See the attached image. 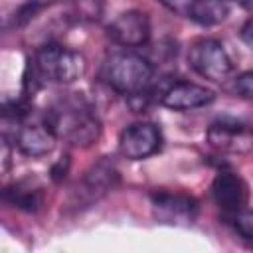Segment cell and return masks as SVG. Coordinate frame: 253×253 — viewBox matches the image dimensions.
Returning <instances> with one entry per match:
<instances>
[{
	"mask_svg": "<svg viewBox=\"0 0 253 253\" xmlns=\"http://www.w3.org/2000/svg\"><path fill=\"white\" fill-rule=\"evenodd\" d=\"M42 121L51 128L57 140L77 148H87L101 136V121L97 111L83 93L59 95L45 109Z\"/></svg>",
	"mask_w": 253,
	"mask_h": 253,
	"instance_id": "1",
	"label": "cell"
},
{
	"mask_svg": "<svg viewBox=\"0 0 253 253\" xmlns=\"http://www.w3.org/2000/svg\"><path fill=\"white\" fill-rule=\"evenodd\" d=\"M32 71V89L34 93L40 85H71L83 77L87 69V61L83 53L69 49L61 43H45L36 53L32 63L28 65Z\"/></svg>",
	"mask_w": 253,
	"mask_h": 253,
	"instance_id": "2",
	"label": "cell"
},
{
	"mask_svg": "<svg viewBox=\"0 0 253 253\" xmlns=\"http://www.w3.org/2000/svg\"><path fill=\"white\" fill-rule=\"evenodd\" d=\"M152 77H154L152 63L144 55L128 49L111 53L101 67L103 83L125 97L140 95L152 89Z\"/></svg>",
	"mask_w": 253,
	"mask_h": 253,
	"instance_id": "3",
	"label": "cell"
},
{
	"mask_svg": "<svg viewBox=\"0 0 253 253\" xmlns=\"http://www.w3.org/2000/svg\"><path fill=\"white\" fill-rule=\"evenodd\" d=\"M117 184H119V168L111 156H103L73 186L67 200V208L75 211L91 208L93 204L103 200Z\"/></svg>",
	"mask_w": 253,
	"mask_h": 253,
	"instance_id": "4",
	"label": "cell"
},
{
	"mask_svg": "<svg viewBox=\"0 0 253 253\" xmlns=\"http://www.w3.org/2000/svg\"><path fill=\"white\" fill-rule=\"evenodd\" d=\"M188 65L204 79L221 83L233 73V61L221 42L213 38H200L188 47Z\"/></svg>",
	"mask_w": 253,
	"mask_h": 253,
	"instance_id": "5",
	"label": "cell"
},
{
	"mask_svg": "<svg viewBox=\"0 0 253 253\" xmlns=\"http://www.w3.org/2000/svg\"><path fill=\"white\" fill-rule=\"evenodd\" d=\"M152 215L158 223L186 227L192 225L200 215V204L194 196L184 192L158 190L150 194Z\"/></svg>",
	"mask_w": 253,
	"mask_h": 253,
	"instance_id": "6",
	"label": "cell"
},
{
	"mask_svg": "<svg viewBox=\"0 0 253 253\" xmlns=\"http://www.w3.org/2000/svg\"><path fill=\"white\" fill-rule=\"evenodd\" d=\"M211 148L229 154H247L253 150V128L235 119H217L206 130Z\"/></svg>",
	"mask_w": 253,
	"mask_h": 253,
	"instance_id": "7",
	"label": "cell"
},
{
	"mask_svg": "<svg viewBox=\"0 0 253 253\" xmlns=\"http://www.w3.org/2000/svg\"><path fill=\"white\" fill-rule=\"evenodd\" d=\"M162 146L160 128L154 123H132L119 138V150L126 160H142L158 152Z\"/></svg>",
	"mask_w": 253,
	"mask_h": 253,
	"instance_id": "8",
	"label": "cell"
},
{
	"mask_svg": "<svg viewBox=\"0 0 253 253\" xmlns=\"http://www.w3.org/2000/svg\"><path fill=\"white\" fill-rule=\"evenodd\" d=\"M107 36L113 43L123 47L146 45L150 40V20L140 10H126L107 26Z\"/></svg>",
	"mask_w": 253,
	"mask_h": 253,
	"instance_id": "9",
	"label": "cell"
},
{
	"mask_svg": "<svg viewBox=\"0 0 253 253\" xmlns=\"http://www.w3.org/2000/svg\"><path fill=\"white\" fill-rule=\"evenodd\" d=\"M211 198L215 206L225 213L231 215L249 202V186L247 182L233 170H219L211 182Z\"/></svg>",
	"mask_w": 253,
	"mask_h": 253,
	"instance_id": "10",
	"label": "cell"
},
{
	"mask_svg": "<svg viewBox=\"0 0 253 253\" xmlns=\"http://www.w3.org/2000/svg\"><path fill=\"white\" fill-rule=\"evenodd\" d=\"M215 93L192 81H174L160 91V103L172 111H192L213 103Z\"/></svg>",
	"mask_w": 253,
	"mask_h": 253,
	"instance_id": "11",
	"label": "cell"
},
{
	"mask_svg": "<svg viewBox=\"0 0 253 253\" xmlns=\"http://www.w3.org/2000/svg\"><path fill=\"white\" fill-rule=\"evenodd\" d=\"M57 136L51 132V128L42 123H20L14 130V144L16 148L30 158H42L49 154L55 148Z\"/></svg>",
	"mask_w": 253,
	"mask_h": 253,
	"instance_id": "12",
	"label": "cell"
},
{
	"mask_svg": "<svg viewBox=\"0 0 253 253\" xmlns=\"http://www.w3.org/2000/svg\"><path fill=\"white\" fill-rule=\"evenodd\" d=\"M2 200H4V204L12 206L20 211L36 213L42 210L45 194H43V186L36 178H22L2 190Z\"/></svg>",
	"mask_w": 253,
	"mask_h": 253,
	"instance_id": "13",
	"label": "cell"
},
{
	"mask_svg": "<svg viewBox=\"0 0 253 253\" xmlns=\"http://www.w3.org/2000/svg\"><path fill=\"white\" fill-rule=\"evenodd\" d=\"M71 14L77 22H97L103 14V0H75Z\"/></svg>",
	"mask_w": 253,
	"mask_h": 253,
	"instance_id": "14",
	"label": "cell"
},
{
	"mask_svg": "<svg viewBox=\"0 0 253 253\" xmlns=\"http://www.w3.org/2000/svg\"><path fill=\"white\" fill-rule=\"evenodd\" d=\"M227 221L231 223V227L235 229L237 235H241L245 241L253 243V210H239L231 215H227Z\"/></svg>",
	"mask_w": 253,
	"mask_h": 253,
	"instance_id": "15",
	"label": "cell"
},
{
	"mask_svg": "<svg viewBox=\"0 0 253 253\" xmlns=\"http://www.w3.org/2000/svg\"><path fill=\"white\" fill-rule=\"evenodd\" d=\"M156 2L162 4L166 10H170L172 14H178L188 20H194L198 4H200V0H156Z\"/></svg>",
	"mask_w": 253,
	"mask_h": 253,
	"instance_id": "16",
	"label": "cell"
},
{
	"mask_svg": "<svg viewBox=\"0 0 253 253\" xmlns=\"http://www.w3.org/2000/svg\"><path fill=\"white\" fill-rule=\"evenodd\" d=\"M233 91H235L239 97H243V99H247V101H253V71L241 73V75L235 79V83H233Z\"/></svg>",
	"mask_w": 253,
	"mask_h": 253,
	"instance_id": "17",
	"label": "cell"
},
{
	"mask_svg": "<svg viewBox=\"0 0 253 253\" xmlns=\"http://www.w3.org/2000/svg\"><path fill=\"white\" fill-rule=\"evenodd\" d=\"M67 170H69V156H61V160L51 168V176H53V180L59 182L61 178H65Z\"/></svg>",
	"mask_w": 253,
	"mask_h": 253,
	"instance_id": "18",
	"label": "cell"
},
{
	"mask_svg": "<svg viewBox=\"0 0 253 253\" xmlns=\"http://www.w3.org/2000/svg\"><path fill=\"white\" fill-rule=\"evenodd\" d=\"M239 36H241V40H243L249 47H253V16H251L249 20H245V24L241 26Z\"/></svg>",
	"mask_w": 253,
	"mask_h": 253,
	"instance_id": "19",
	"label": "cell"
},
{
	"mask_svg": "<svg viewBox=\"0 0 253 253\" xmlns=\"http://www.w3.org/2000/svg\"><path fill=\"white\" fill-rule=\"evenodd\" d=\"M235 4H239L243 10H247L251 16H253V0H233Z\"/></svg>",
	"mask_w": 253,
	"mask_h": 253,
	"instance_id": "20",
	"label": "cell"
}]
</instances>
